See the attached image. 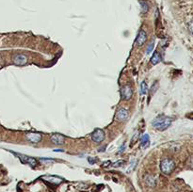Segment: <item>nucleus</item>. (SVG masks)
<instances>
[{
    "label": "nucleus",
    "instance_id": "nucleus-12",
    "mask_svg": "<svg viewBox=\"0 0 193 192\" xmlns=\"http://www.w3.org/2000/svg\"><path fill=\"white\" fill-rule=\"evenodd\" d=\"M147 40V34H146V32L144 30H140L139 32V34H138V37H137V40H136V43L137 45L140 46L142 45Z\"/></svg>",
    "mask_w": 193,
    "mask_h": 192
},
{
    "label": "nucleus",
    "instance_id": "nucleus-5",
    "mask_svg": "<svg viewBox=\"0 0 193 192\" xmlns=\"http://www.w3.org/2000/svg\"><path fill=\"white\" fill-rule=\"evenodd\" d=\"M105 139V132L102 129H96L91 134V140L95 143H101Z\"/></svg>",
    "mask_w": 193,
    "mask_h": 192
},
{
    "label": "nucleus",
    "instance_id": "nucleus-25",
    "mask_svg": "<svg viewBox=\"0 0 193 192\" xmlns=\"http://www.w3.org/2000/svg\"><path fill=\"white\" fill-rule=\"evenodd\" d=\"M88 161H89L90 164H94V163L96 162V159H93V158H91V157H88Z\"/></svg>",
    "mask_w": 193,
    "mask_h": 192
},
{
    "label": "nucleus",
    "instance_id": "nucleus-23",
    "mask_svg": "<svg viewBox=\"0 0 193 192\" xmlns=\"http://www.w3.org/2000/svg\"><path fill=\"white\" fill-rule=\"evenodd\" d=\"M188 29H189V31L191 32V33L193 34V20L189 22V24H188Z\"/></svg>",
    "mask_w": 193,
    "mask_h": 192
},
{
    "label": "nucleus",
    "instance_id": "nucleus-3",
    "mask_svg": "<svg viewBox=\"0 0 193 192\" xmlns=\"http://www.w3.org/2000/svg\"><path fill=\"white\" fill-rule=\"evenodd\" d=\"M15 155H17V157L21 160V162L26 165H29L30 167L34 168L37 165V160L31 156H27V155H24V154H20V153H14Z\"/></svg>",
    "mask_w": 193,
    "mask_h": 192
},
{
    "label": "nucleus",
    "instance_id": "nucleus-19",
    "mask_svg": "<svg viewBox=\"0 0 193 192\" xmlns=\"http://www.w3.org/2000/svg\"><path fill=\"white\" fill-rule=\"evenodd\" d=\"M124 163H125V162L123 161V160H119V161H117V162L113 163L112 167H114V168H117V167H122Z\"/></svg>",
    "mask_w": 193,
    "mask_h": 192
},
{
    "label": "nucleus",
    "instance_id": "nucleus-8",
    "mask_svg": "<svg viewBox=\"0 0 193 192\" xmlns=\"http://www.w3.org/2000/svg\"><path fill=\"white\" fill-rule=\"evenodd\" d=\"M128 118H129V113L125 108H120L115 115V119L119 121H125Z\"/></svg>",
    "mask_w": 193,
    "mask_h": 192
},
{
    "label": "nucleus",
    "instance_id": "nucleus-1",
    "mask_svg": "<svg viewBox=\"0 0 193 192\" xmlns=\"http://www.w3.org/2000/svg\"><path fill=\"white\" fill-rule=\"evenodd\" d=\"M171 124H172V119L164 115L157 116L152 121V125L154 126V128H155L156 130H159V131H164L168 129L171 126Z\"/></svg>",
    "mask_w": 193,
    "mask_h": 192
},
{
    "label": "nucleus",
    "instance_id": "nucleus-9",
    "mask_svg": "<svg viewBox=\"0 0 193 192\" xmlns=\"http://www.w3.org/2000/svg\"><path fill=\"white\" fill-rule=\"evenodd\" d=\"M26 139L31 142V143H38L42 139V135L40 133H34V132H29L25 134Z\"/></svg>",
    "mask_w": 193,
    "mask_h": 192
},
{
    "label": "nucleus",
    "instance_id": "nucleus-27",
    "mask_svg": "<svg viewBox=\"0 0 193 192\" xmlns=\"http://www.w3.org/2000/svg\"><path fill=\"white\" fill-rule=\"evenodd\" d=\"M54 152H64V151L63 150H60V149H58V150L56 149V150H54Z\"/></svg>",
    "mask_w": 193,
    "mask_h": 192
},
{
    "label": "nucleus",
    "instance_id": "nucleus-2",
    "mask_svg": "<svg viewBox=\"0 0 193 192\" xmlns=\"http://www.w3.org/2000/svg\"><path fill=\"white\" fill-rule=\"evenodd\" d=\"M174 169H175V163L171 158H164L161 161V163H160V171L166 175L171 174L174 171Z\"/></svg>",
    "mask_w": 193,
    "mask_h": 192
},
{
    "label": "nucleus",
    "instance_id": "nucleus-16",
    "mask_svg": "<svg viewBox=\"0 0 193 192\" xmlns=\"http://www.w3.org/2000/svg\"><path fill=\"white\" fill-rule=\"evenodd\" d=\"M147 90H148V87H147V84L145 81H142L141 84H140V95H145L147 93Z\"/></svg>",
    "mask_w": 193,
    "mask_h": 192
},
{
    "label": "nucleus",
    "instance_id": "nucleus-4",
    "mask_svg": "<svg viewBox=\"0 0 193 192\" xmlns=\"http://www.w3.org/2000/svg\"><path fill=\"white\" fill-rule=\"evenodd\" d=\"M12 62L14 65L17 66H23L27 62V57L24 54H16L12 57Z\"/></svg>",
    "mask_w": 193,
    "mask_h": 192
},
{
    "label": "nucleus",
    "instance_id": "nucleus-18",
    "mask_svg": "<svg viewBox=\"0 0 193 192\" xmlns=\"http://www.w3.org/2000/svg\"><path fill=\"white\" fill-rule=\"evenodd\" d=\"M137 162H138V161H137V160H136V159H135V160H132V162H131V165H130L129 169H128L127 172H131V171L135 169V167H136V165H137Z\"/></svg>",
    "mask_w": 193,
    "mask_h": 192
},
{
    "label": "nucleus",
    "instance_id": "nucleus-7",
    "mask_svg": "<svg viewBox=\"0 0 193 192\" xmlns=\"http://www.w3.org/2000/svg\"><path fill=\"white\" fill-rule=\"evenodd\" d=\"M42 179L48 182V183H50V184H52V185H59L64 181L63 178L56 176V175H44V176L42 177Z\"/></svg>",
    "mask_w": 193,
    "mask_h": 192
},
{
    "label": "nucleus",
    "instance_id": "nucleus-20",
    "mask_svg": "<svg viewBox=\"0 0 193 192\" xmlns=\"http://www.w3.org/2000/svg\"><path fill=\"white\" fill-rule=\"evenodd\" d=\"M157 87H158V84H157V83H154V84H153V86L151 87V89H150V91H151L152 94L154 93V91L157 89Z\"/></svg>",
    "mask_w": 193,
    "mask_h": 192
},
{
    "label": "nucleus",
    "instance_id": "nucleus-10",
    "mask_svg": "<svg viewBox=\"0 0 193 192\" xmlns=\"http://www.w3.org/2000/svg\"><path fill=\"white\" fill-rule=\"evenodd\" d=\"M51 141L55 145H63L65 142V138L61 134H53L51 136Z\"/></svg>",
    "mask_w": 193,
    "mask_h": 192
},
{
    "label": "nucleus",
    "instance_id": "nucleus-14",
    "mask_svg": "<svg viewBox=\"0 0 193 192\" xmlns=\"http://www.w3.org/2000/svg\"><path fill=\"white\" fill-rule=\"evenodd\" d=\"M161 60H162V57L158 52H154L151 57V63L154 64V65H156V64H158Z\"/></svg>",
    "mask_w": 193,
    "mask_h": 192
},
{
    "label": "nucleus",
    "instance_id": "nucleus-17",
    "mask_svg": "<svg viewBox=\"0 0 193 192\" xmlns=\"http://www.w3.org/2000/svg\"><path fill=\"white\" fill-rule=\"evenodd\" d=\"M39 160L44 164H50V163H54L55 162L54 159H48V158H40Z\"/></svg>",
    "mask_w": 193,
    "mask_h": 192
},
{
    "label": "nucleus",
    "instance_id": "nucleus-6",
    "mask_svg": "<svg viewBox=\"0 0 193 192\" xmlns=\"http://www.w3.org/2000/svg\"><path fill=\"white\" fill-rule=\"evenodd\" d=\"M121 95L123 100H129L132 98L133 90L130 86H123L121 89Z\"/></svg>",
    "mask_w": 193,
    "mask_h": 192
},
{
    "label": "nucleus",
    "instance_id": "nucleus-11",
    "mask_svg": "<svg viewBox=\"0 0 193 192\" xmlns=\"http://www.w3.org/2000/svg\"><path fill=\"white\" fill-rule=\"evenodd\" d=\"M144 182L146 183L147 185L151 186V187H154L157 184V179L155 176L151 175V174H146L144 176Z\"/></svg>",
    "mask_w": 193,
    "mask_h": 192
},
{
    "label": "nucleus",
    "instance_id": "nucleus-22",
    "mask_svg": "<svg viewBox=\"0 0 193 192\" xmlns=\"http://www.w3.org/2000/svg\"><path fill=\"white\" fill-rule=\"evenodd\" d=\"M187 165L190 167V168H193V156H190L187 160Z\"/></svg>",
    "mask_w": 193,
    "mask_h": 192
},
{
    "label": "nucleus",
    "instance_id": "nucleus-26",
    "mask_svg": "<svg viewBox=\"0 0 193 192\" xmlns=\"http://www.w3.org/2000/svg\"><path fill=\"white\" fill-rule=\"evenodd\" d=\"M187 117H189L190 119H192V120H193V112H192V113H190V114H188V115H187Z\"/></svg>",
    "mask_w": 193,
    "mask_h": 192
},
{
    "label": "nucleus",
    "instance_id": "nucleus-24",
    "mask_svg": "<svg viewBox=\"0 0 193 192\" xmlns=\"http://www.w3.org/2000/svg\"><path fill=\"white\" fill-rule=\"evenodd\" d=\"M125 150V143H123L121 147H120V150H119V153H122Z\"/></svg>",
    "mask_w": 193,
    "mask_h": 192
},
{
    "label": "nucleus",
    "instance_id": "nucleus-21",
    "mask_svg": "<svg viewBox=\"0 0 193 192\" xmlns=\"http://www.w3.org/2000/svg\"><path fill=\"white\" fill-rule=\"evenodd\" d=\"M153 49H154V43H150V45L147 47V51H146V54L147 55H149L152 51H153Z\"/></svg>",
    "mask_w": 193,
    "mask_h": 192
},
{
    "label": "nucleus",
    "instance_id": "nucleus-13",
    "mask_svg": "<svg viewBox=\"0 0 193 192\" xmlns=\"http://www.w3.org/2000/svg\"><path fill=\"white\" fill-rule=\"evenodd\" d=\"M140 140H141V147L143 149H146L147 147L150 146V137H149V135L144 134L143 136H141Z\"/></svg>",
    "mask_w": 193,
    "mask_h": 192
},
{
    "label": "nucleus",
    "instance_id": "nucleus-15",
    "mask_svg": "<svg viewBox=\"0 0 193 192\" xmlns=\"http://www.w3.org/2000/svg\"><path fill=\"white\" fill-rule=\"evenodd\" d=\"M140 6H141V11L143 13H146L148 11H149V4L147 1H145V0H140Z\"/></svg>",
    "mask_w": 193,
    "mask_h": 192
}]
</instances>
